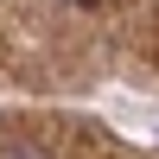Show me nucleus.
I'll use <instances>...</instances> for the list:
<instances>
[{"label":"nucleus","mask_w":159,"mask_h":159,"mask_svg":"<svg viewBox=\"0 0 159 159\" xmlns=\"http://www.w3.org/2000/svg\"><path fill=\"white\" fill-rule=\"evenodd\" d=\"M70 7H102V0H70Z\"/></svg>","instance_id":"2"},{"label":"nucleus","mask_w":159,"mask_h":159,"mask_svg":"<svg viewBox=\"0 0 159 159\" xmlns=\"http://www.w3.org/2000/svg\"><path fill=\"white\" fill-rule=\"evenodd\" d=\"M0 159H45V153H25V147H0Z\"/></svg>","instance_id":"1"}]
</instances>
